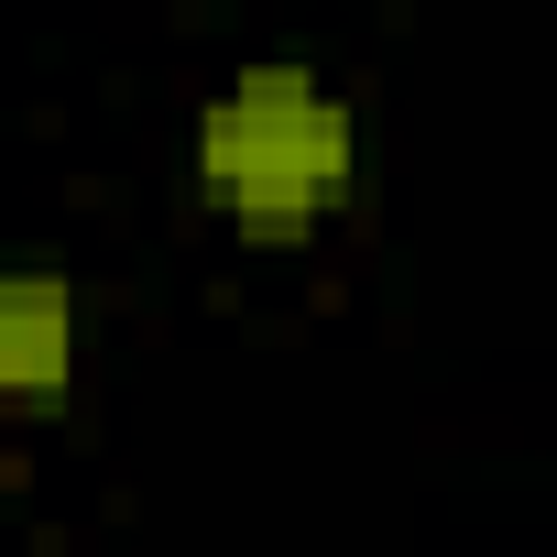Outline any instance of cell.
<instances>
[{"label":"cell","mask_w":557,"mask_h":557,"mask_svg":"<svg viewBox=\"0 0 557 557\" xmlns=\"http://www.w3.org/2000/svg\"><path fill=\"white\" fill-rule=\"evenodd\" d=\"M372 121L361 88L318 55H240L186 110V186L240 240H318L361 208Z\"/></svg>","instance_id":"1"},{"label":"cell","mask_w":557,"mask_h":557,"mask_svg":"<svg viewBox=\"0 0 557 557\" xmlns=\"http://www.w3.org/2000/svg\"><path fill=\"white\" fill-rule=\"evenodd\" d=\"M77 372H88V296H77V273L0 251V405L12 416L66 405Z\"/></svg>","instance_id":"2"}]
</instances>
